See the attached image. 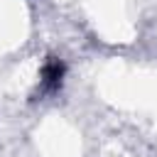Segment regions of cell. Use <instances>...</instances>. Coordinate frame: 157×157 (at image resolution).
<instances>
[{
    "label": "cell",
    "instance_id": "cell-1",
    "mask_svg": "<svg viewBox=\"0 0 157 157\" xmlns=\"http://www.w3.org/2000/svg\"><path fill=\"white\" fill-rule=\"evenodd\" d=\"M61 78H64V61L56 59V56H49L47 64L42 66V91H44V93L59 91Z\"/></svg>",
    "mask_w": 157,
    "mask_h": 157
}]
</instances>
